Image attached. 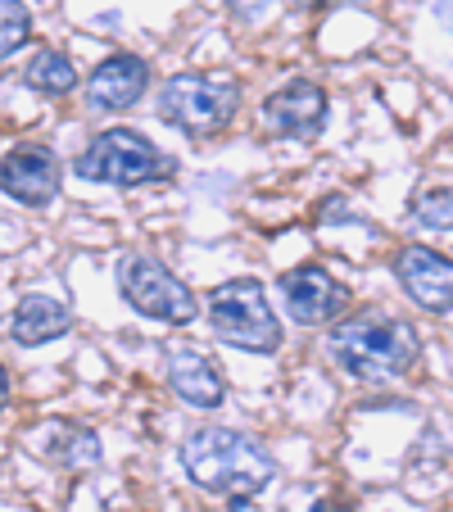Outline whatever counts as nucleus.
Wrapping results in <instances>:
<instances>
[{
	"label": "nucleus",
	"instance_id": "12",
	"mask_svg": "<svg viewBox=\"0 0 453 512\" xmlns=\"http://www.w3.org/2000/svg\"><path fill=\"white\" fill-rule=\"evenodd\" d=\"M28 445L37 458L64 467V472H91L100 463V440L91 426L78 422H46L28 431Z\"/></svg>",
	"mask_w": 453,
	"mask_h": 512
},
{
	"label": "nucleus",
	"instance_id": "14",
	"mask_svg": "<svg viewBox=\"0 0 453 512\" xmlns=\"http://www.w3.org/2000/svg\"><path fill=\"white\" fill-rule=\"evenodd\" d=\"M68 327H73V313H68L55 295H28V300H19V309H14V318H10V336L28 349L50 345V340H59Z\"/></svg>",
	"mask_w": 453,
	"mask_h": 512
},
{
	"label": "nucleus",
	"instance_id": "11",
	"mask_svg": "<svg viewBox=\"0 0 453 512\" xmlns=\"http://www.w3.org/2000/svg\"><path fill=\"white\" fill-rule=\"evenodd\" d=\"M145 87H150V64L141 55H109L87 78V100L91 109L114 114V109H132L145 96Z\"/></svg>",
	"mask_w": 453,
	"mask_h": 512
},
{
	"label": "nucleus",
	"instance_id": "21",
	"mask_svg": "<svg viewBox=\"0 0 453 512\" xmlns=\"http://www.w3.org/2000/svg\"><path fill=\"white\" fill-rule=\"evenodd\" d=\"M313 512H345V508H340V503H327V499H322V503H313Z\"/></svg>",
	"mask_w": 453,
	"mask_h": 512
},
{
	"label": "nucleus",
	"instance_id": "17",
	"mask_svg": "<svg viewBox=\"0 0 453 512\" xmlns=\"http://www.w3.org/2000/svg\"><path fill=\"white\" fill-rule=\"evenodd\" d=\"M413 218L422 227H435V232H449L453 227V186H431V191L417 195Z\"/></svg>",
	"mask_w": 453,
	"mask_h": 512
},
{
	"label": "nucleus",
	"instance_id": "6",
	"mask_svg": "<svg viewBox=\"0 0 453 512\" xmlns=\"http://www.w3.org/2000/svg\"><path fill=\"white\" fill-rule=\"evenodd\" d=\"M118 290L141 318L155 322H191L200 309L191 286L177 281L155 254H123L118 259Z\"/></svg>",
	"mask_w": 453,
	"mask_h": 512
},
{
	"label": "nucleus",
	"instance_id": "8",
	"mask_svg": "<svg viewBox=\"0 0 453 512\" xmlns=\"http://www.w3.org/2000/svg\"><path fill=\"white\" fill-rule=\"evenodd\" d=\"M281 300H286L290 318H295L299 327H327V322H336L340 313H345L349 290L340 286L327 268L304 263V268L281 277Z\"/></svg>",
	"mask_w": 453,
	"mask_h": 512
},
{
	"label": "nucleus",
	"instance_id": "10",
	"mask_svg": "<svg viewBox=\"0 0 453 512\" xmlns=\"http://www.w3.org/2000/svg\"><path fill=\"white\" fill-rule=\"evenodd\" d=\"M0 191L28 209H46L59 195V159L46 145H14L0 159Z\"/></svg>",
	"mask_w": 453,
	"mask_h": 512
},
{
	"label": "nucleus",
	"instance_id": "19",
	"mask_svg": "<svg viewBox=\"0 0 453 512\" xmlns=\"http://www.w3.org/2000/svg\"><path fill=\"white\" fill-rule=\"evenodd\" d=\"M435 19H440V28L453 37V0H440V10H435Z\"/></svg>",
	"mask_w": 453,
	"mask_h": 512
},
{
	"label": "nucleus",
	"instance_id": "20",
	"mask_svg": "<svg viewBox=\"0 0 453 512\" xmlns=\"http://www.w3.org/2000/svg\"><path fill=\"white\" fill-rule=\"evenodd\" d=\"M5 399H10V372L0 368V413H5Z\"/></svg>",
	"mask_w": 453,
	"mask_h": 512
},
{
	"label": "nucleus",
	"instance_id": "1",
	"mask_svg": "<svg viewBox=\"0 0 453 512\" xmlns=\"http://www.w3.org/2000/svg\"><path fill=\"white\" fill-rule=\"evenodd\" d=\"M177 458H182V472L200 490L222 494L232 503H245L259 490H268L272 472H277L268 449L254 435L232 431V426H200V431H191L182 440V449H177Z\"/></svg>",
	"mask_w": 453,
	"mask_h": 512
},
{
	"label": "nucleus",
	"instance_id": "3",
	"mask_svg": "<svg viewBox=\"0 0 453 512\" xmlns=\"http://www.w3.org/2000/svg\"><path fill=\"white\" fill-rule=\"evenodd\" d=\"M241 109V87L218 73H177L159 87V118L186 136H218Z\"/></svg>",
	"mask_w": 453,
	"mask_h": 512
},
{
	"label": "nucleus",
	"instance_id": "16",
	"mask_svg": "<svg viewBox=\"0 0 453 512\" xmlns=\"http://www.w3.org/2000/svg\"><path fill=\"white\" fill-rule=\"evenodd\" d=\"M32 37V14L23 0H0V59H10Z\"/></svg>",
	"mask_w": 453,
	"mask_h": 512
},
{
	"label": "nucleus",
	"instance_id": "5",
	"mask_svg": "<svg viewBox=\"0 0 453 512\" xmlns=\"http://www.w3.org/2000/svg\"><path fill=\"white\" fill-rule=\"evenodd\" d=\"M168 155H159V145L150 136L132 132V127H109V132L91 136V145L78 155L73 173L82 182H100V186H150L168 173Z\"/></svg>",
	"mask_w": 453,
	"mask_h": 512
},
{
	"label": "nucleus",
	"instance_id": "15",
	"mask_svg": "<svg viewBox=\"0 0 453 512\" xmlns=\"http://www.w3.org/2000/svg\"><path fill=\"white\" fill-rule=\"evenodd\" d=\"M23 73H28V87L41 91V96H68L78 87V68H73V59L64 50H37Z\"/></svg>",
	"mask_w": 453,
	"mask_h": 512
},
{
	"label": "nucleus",
	"instance_id": "2",
	"mask_svg": "<svg viewBox=\"0 0 453 512\" xmlns=\"http://www.w3.org/2000/svg\"><path fill=\"white\" fill-rule=\"evenodd\" d=\"M331 358L358 381H395L422 354V340L408 322L386 318V313H358V318L331 327L327 336Z\"/></svg>",
	"mask_w": 453,
	"mask_h": 512
},
{
	"label": "nucleus",
	"instance_id": "7",
	"mask_svg": "<svg viewBox=\"0 0 453 512\" xmlns=\"http://www.w3.org/2000/svg\"><path fill=\"white\" fill-rule=\"evenodd\" d=\"M327 123V91L309 78H295L263 100V127L286 141H313Z\"/></svg>",
	"mask_w": 453,
	"mask_h": 512
},
{
	"label": "nucleus",
	"instance_id": "13",
	"mask_svg": "<svg viewBox=\"0 0 453 512\" xmlns=\"http://www.w3.org/2000/svg\"><path fill=\"white\" fill-rule=\"evenodd\" d=\"M168 386L191 408H222V399H227L218 368L195 349H168Z\"/></svg>",
	"mask_w": 453,
	"mask_h": 512
},
{
	"label": "nucleus",
	"instance_id": "18",
	"mask_svg": "<svg viewBox=\"0 0 453 512\" xmlns=\"http://www.w3.org/2000/svg\"><path fill=\"white\" fill-rule=\"evenodd\" d=\"M232 10L241 14V19H259V14L268 10V0H232Z\"/></svg>",
	"mask_w": 453,
	"mask_h": 512
},
{
	"label": "nucleus",
	"instance_id": "4",
	"mask_svg": "<svg viewBox=\"0 0 453 512\" xmlns=\"http://www.w3.org/2000/svg\"><path fill=\"white\" fill-rule=\"evenodd\" d=\"M209 322L222 345L245 349V354H272L281 345V327L268 304V290L254 277L222 281L209 295Z\"/></svg>",
	"mask_w": 453,
	"mask_h": 512
},
{
	"label": "nucleus",
	"instance_id": "9",
	"mask_svg": "<svg viewBox=\"0 0 453 512\" xmlns=\"http://www.w3.org/2000/svg\"><path fill=\"white\" fill-rule=\"evenodd\" d=\"M395 277L408 290V300L426 313L453 309V259L426 250V245H404L395 254Z\"/></svg>",
	"mask_w": 453,
	"mask_h": 512
}]
</instances>
